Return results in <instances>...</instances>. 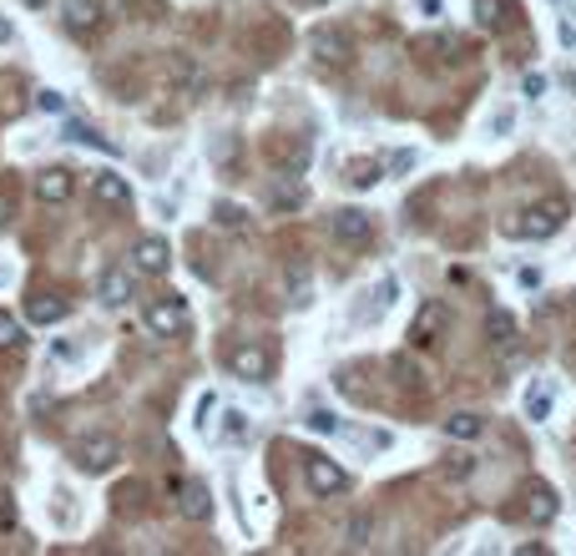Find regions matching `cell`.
Returning a JSON list of instances; mask_svg holds the SVG:
<instances>
[{"label": "cell", "mask_w": 576, "mask_h": 556, "mask_svg": "<svg viewBox=\"0 0 576 556\" xmlns=\"http://www.w3.org/2000/svg\"><path fill=\"white\" fill-rule=\"evenodd\" d=\"M561 223H566V197H551V203L526 207L521 218L511 223V233H521V238H551Z\"/></svg>", "instance_id": "6da1fadb"}, {"label": "cell", "mask_w": 576, "mask_h": 556, "mask_svg": "<svg viewBox=\"0 0 576 556\" xmlns=\"http://www.w3.org/2000/svg\"><path fill=\"white\" fill-rule=\"evenodd\" d=\"M71 460H77L81 470H91V476H101V470H111L121 460V446L111 435H87L71 446Z\"/></svg>", "instance_id": "7a4b0ae2"}, {"label": "cell", "mask_w": 576, "mask_h": 556, "mask_svg": "<svg viewBox=\"0 0 576 556\" xmlns=\"http://www.w3.org/2000/svg\"><path fill=\"white\" fill-rule=\"evenodd\" d=\"M304 476H309V491H314V496H339V491H349V476H344V470H339L329 456H309Z\"/></svg>", "instance_id": "3957f363"}, {"label": "cell", "mask_w": 576, "mask_h": 556, "mask_svg": "<svg viewBox=\"0 0 576 556\" xmlns=\"http://www.w3.org/2000/svg\"><path fill=\"white\" fill-rule=\"evenodd\" d=\"M334 238L349 243V248H364V243L374 238L370 213H359V207H339V213H334Z\"/></svg>", "instance_id": "277c9868"}, {"label": "cell", "mask_w": 576, "mask_h": 556, "mask_svg": "<svg viewBox=\"0 0 576 556\" xmlns=\"http://www.w3.org/2000/svg\"><path fill=\"white\" fill-rule=\"evenodd\" d=\"M556 491L551 486H546V480H531V486H526V496H521V516L531 526H546V521H556Z\"/></svg>", "instance_id": "5b68a950"}, {"label": "cell", "mask_w": 576, "mask_h": 556, "mask_svg": "<svg viewBox=\"0 0 576 556\" xmlns=\"http://www.w3.org/2000/svg\"><path fill=\"white\" fill-rule=\"evenodd\" d=\"M309 46H314V56H319L324 66H349V56H354L349 36H344V31H334V26H319V31H314V41H309Z\"/></svg>", "instance_id": "8992f818"}, {"label": "cell", "mask_w": 576, "mask_h": 556, "mask_svg": "<svg viewBox=\"0 0 576 556\" xmlns=\"http://www.w3.org/2000/svg\"><path fill=\"white\" fill-rule=\"evenodd\" d=\"M183 324H187L183 299H157V304H147V329H152V334H177Z\"/></svg>", "instance_id": "52a82bcc"}, {"label": "cell", "mask_w": 576, "mask_h": 556, "mask_svg": "<svg viewBox=\"0 0 576 556\" xmlns=\"http://www.w3.org/2000/svg\"><path fill=\"white\" fill-rule=\"evenodd\" d=\"M470 11H476V21L486 26V31H506L511 16H521V5H516V0H470Z\"/></svg>", "instance_id": "ba28073f"}, {"label": "cell", "mask_w": 576, "mask_h": 556, "mask_svg": "<svg viewBox=\"0 0 576 556\" xmlns=\"http://www.w3.org/2000/svg\"><path fill=\"white\" fill-rule=\"evenodd\" d=\"M228 364H233L238 380H263V374H268V354H263L258 344H238V350L228 354Z\"/></svg>", "instance_id": "9c48e42d"}, {"label": "cell", "mask_w": 576, "mask_h": 556, "mask_svg": "<svg viewBox=\"0 0 576 556\" xmlns=\"http://www.w3.org/2000/svg\"><path fill=\"white\" fill-rule=\"evenodd\" d=\"M36 197H41V203H66V197H71V173H66V167H46V173L36 177Z\"/></svg>", "instance_id": "30bf717a"}, {"label": "cell", "mask_w": 576, "mask_h": 556, "mask_svg": "<svg viewBox=\"0 0 576 556\" xmlns=\"http://www.w3.org/2000/svg\"><path fill=\"white\" fill-rule=\"evenodd\" d=\"M97 294H101V304H111V309H121L131 299V273H121V268H107L101 273V284H97Z\"/></svg>", "instance_id": "8fae6325"}, {"label": "cell", "mask_w": 576, "mask_h": 556, "mask_svg": "<svg viewBox=\"0 0 576 556\" xmlns=\"http://www.w3.org/2000/svg\"><path fill=\"white\" fill-rule=\"evenodd\" d=\"M61 21L71 31H91L101 21V11H97V0H61Z\"/></svg>", "instance_id": "7c38bea8"}, {"label": "cell", "mask_w": 576, "mask_h": 556, "mask_svg": "<svg viewBox=\"0 0 576 556\" xmlns=\"http://www.w3.org/2000/svg\"><path fill=\"white\" fill-rule=\"evenodd\" d=\"M177 511L187 516V521H207L213 516V496H207V486H183V501H177Z\"/></svg>", "instance_id": "4fadbf2b"}, {"label": "cell", "mask_w": 576, "mask_h": 556, "mask_svg": "<svg viewBox=\"0 0 576 556\" xmlns=\"http://www.w3.org/2000/svg\"><path fill=\"white\" fill-rule=\"evenodd\" d=\"M167 258H173V253H167L162 238H141L137 243V268L141 273H167Z\"/></svg>", "instance_id": "5bb4252c"}, {"label": "cell", "mask_w": 576, "mask_h": 556, "mask_svg": "<svg viewBox=\"0 0 576 556\" xmlns=\"http://www.w3.org/2000/svg\"><path fill=\"white\" fill-rule=\"evenodd\" d=\"M480 430H486V420H480L476 410H456L445 420V435L450 440H480Z\"/></svg>", "instance_id": "9a60e30c"}, {"label": "cell", "mask_w": 576, "mask_h": 556, "mask_svg": "<svg viewBox=\"0 0 576 556\" xmlns=\"http://www.w3.org/2000/svg\"><path fill=\"white\" fill-rule=\"evenodd\" d=\"M486 339L490 344H511L516 339V314L511 309H490L486 314Z\"/></svg>", "instance_id": "2e32d148"}, {"label": "cell", "mask_w": 576, "mask_h": 556, "mask_svg": "<svg viewBox=\"0 0 576 556\" xmlns=\"http://www.w3.org/2000/svg\"><path fill=\"white\" fill-rule=\"evenodd\" d=\"M91 187H97V203H107V207H121L131 197V187L121 183L117 173H97V183H91Z\"/></svg>", "instance_id": "e0dca14e"}, {"label": "cell", "mask_w": 576, "mask_h": 556, "mask_svg": "<svg viewBox=\"0 0 576 556\" xmlns=\"http://www.w3.org/2000/svg\"><path fill=\"white\" fill-rule=\"evenodd\" d=\"M26 314H31L36 324H56V319L66 314V304H61V299H56V304H51V299H31V304H26Z\"/></svg>", "instance_id": "ac0fdd59"}, {"label": "cell", "mask_w": 576, "mask_h": 556, "mask_svg": "<svg viewBox=\"0 0 576 556\" xmlns=\"http://www.w3.org/2000/svg\"><path fill=\"white\" fill-rule=\"evenodd\" d=\"M526 414H531V420H546V414H551V384H536L531 400H526Z\"/></svg>", "instance_id": "d6986e66"}, {"label": "cell", "mask_w": 576, "mask_h": 556, "mask_svg": "<svg viewBox=\"0 0 576 556\" xmlns=\"http://www.w3.org/2000/svg\"><path fill=\"white\" fill-rule=\"evenodd\" d=\"M445 476H450V480H466V476H476V456H466V450L445 456Z\"/></svg>", "instance_id": "ffe728a7"}, {"label": "cell", "mask_w": 576, "mask_h": 556, "mask_svg": "<svg viewBox=\"0 0 576 556\" xmlns=\"http://www.w3.org/2000/svg\"><path fill=\"white\" fill-rule=\"evenodd\" d=\"M374 173H380L374 163H349V183H354V187H374V183H380Z\"/></svg>", "instance_id": "44dd1931"}, {"label": "cell", "mask_w": 576, "mask_h": 556, "mask_svg": "<svg viewBox=\"0 0 576 556\" xmlns=\"http://www.w3.org/2000/svg\"><path fill=\"white\" fill-rule=\"evenodd\" d=\"M11 344H21V324L11 314H0V350H11Z\"/></svg>", "instance_id": "7402d4cb"}, {"label": "cell", "mask_w": 576, "mask_h": 556, "mask_svg": "<svg viewBox=\"0 0 576 556\" xmlns=\"http://www.w3.org/2000/svg\"><path fill=\"white\" fill-rule=\"evenodd\" d=\"M309 430H319V435H334V430H339V420H334L329 410H314V414H309Z\"/></svg>", "instance_id": "603a6c76"}, {"label": "cell", "mask_w": 576, "mask_h": 556, "mask_svg": "<svg viewBox=\"0 0 576 556\" xmlns=\"http://www.w3.org/2000/svg\"><path fill=\"white\" fill-rule=\"evenodd\" d=\"M370 541V516H354L349 521V546H364Z\"/></svg>", "instance_id": "cb8c5ba5"}, {"label": "cell", "mask_w": 576, "mask_h": 556, "mask_svg": "<svg viewBox=\"0 0 576 556\" xmlns=\"http://www.w3.org/2000/svg\"><path fill=\"white\" fill-rule=\"evenodd\" d=\"M36 107L41 111H66V97L61 91H36Z\"/></svg>", "instance_id": "d4e9b609"}, {"label": "cell", "mask_w": 576, "mask_h": 556, "mask_svg": "<svg viewBox=\"0 0 576 556\" xmlns=\"http://www.w3.org/2000/svg\"><path fill=\"white\" fill-rule=\"evenodd\" d=\"M394 374H400V384H420V370L410 360H394Z\"/></svg>", "instance_id": "484cf974"}, {"label": "cell", "mask_w": 576, "mask_h": 556, "mask_svg": "<svg viewBox=\"0 0 576 556\" xmlns=\"http://www.w3.org/2000/svg\"><path fill=\"white\" fill-rule=\"evenodd\" d=\"M243 430H248V420H243V414L233 410V414H228V440H243Z\"/></svg>", "instance_id": "4316f807"}, {"label": "cell", "mask_w": 576, "mask_h": 556, "mask_svg": "<svg viewBox=\"0 0 576 556\" xmlns=\"http://www.w3.org/2000/svg\"><path fill=\"white\" fill-rule=\"evenodd\" d=\"M218 218L228 223V228H238V223H243V207H228V203H223V207H218Z\"/></svg>", "instance_id": "83f0119b"}, {"label": "cell", "mask_w": 576, "mask_h": 556, "mask_svg": "<svg viewBox=\"0 0 576 556\" xmlns=\"http://www.w3.org/2000/svg\"><path fill=\"white\" fill-rule=\"evenodd\" d=\"M420 11L424 16H440V11H445V0H420Z\"/></svg>", "instance_id": "f1b7e54d"}, {"label": "cell", "mask_w": 576, "mask_h": 556, "mask_svg": "<svg viewBox=\"0 0 576 556\" xmlns=\"http://www.w3.org/2000/svg\"><path fill=\"white\" fill-rule=\"evenodd\" d=\"M5 218H11V203H5V197H0V228H5Z\"/></svg>", "instance_id": "f546056e"}, {"label": "cell", "mask_w": 576, "mask_h": 556, "mask_svg": "<svg viewBox=\"0 0 576 556\" xmlns=\"http://www.w3.org/2000/svg\"><path fill=\"white\" fill-rule=\"evenodd\" d=\"M0 41H11V21L5 16H0Z\"/></svg>", "instance_id": "4dcf8cb0"}, {"label": "cell", "mask_w": 576, "mask_h": 556, "mask_svg": "<svg viewBox=\"0 0 576 556\" xmlns=\"http://www.w3.org/2000/svg\"><path fill=\"white\" fill-rule=\"evenodd\" d=\"M26 5H41V0H26Z\"/></svg>", "instance_id": "1f68e13d"}]
</instances>
